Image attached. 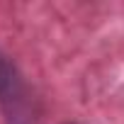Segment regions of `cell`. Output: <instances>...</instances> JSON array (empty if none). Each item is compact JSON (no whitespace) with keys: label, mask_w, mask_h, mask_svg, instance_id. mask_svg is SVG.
<instances>
[{"label":"cell","mask_w":124,"mask_h":124,"mask_svg":"<svg viewBox=\"0 0 124 124\" xmlns=\"http://www.w3.org/2000/svg\"><path fill=\"white\" fill-rule=\"evenodd\" d=\"M0 107L10 124H32L27 85L17 73L15 63H10V58L3 54H0Z\"/></svg>","instance_id":"cell-1"},{"label":"cell","mask_w":124,"mask_h":124,"mask_svg":"<svg viewBox=\"0 0 124 124\" xmlns=\"http://www.w3.org/2000/svg\"><path fill=\"white\" fill-rule=\"evenodd\" d=\"M68 124H71V122H68Z\"/></svg>","instance_id":"cell-2"}]
</instances>
